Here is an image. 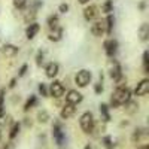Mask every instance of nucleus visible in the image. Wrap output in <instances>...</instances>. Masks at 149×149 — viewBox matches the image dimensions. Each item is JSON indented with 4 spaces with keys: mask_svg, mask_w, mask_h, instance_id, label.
<instances>
[{
    "mask_svg": "<svg viewBox=\"0 0 149 149\" xmlns=\"http://www.w3.org/2000/svg\"><path fill=\"white\" fill-rule=\"evenodd\" d=\"M130 90L127 86H119V88L113 93V97H112V106H118V104H124L130 102Z\"/></svg>",
    "mask_w": 149,
    "mask_h": 149,
    "instance_id": "obj_1",
    "label": "nucleus"
},
{
    "mask_svg": "<svg viewBox=\"0 0 149 149\" xmlns=\"http://www.w3.org/2000/svg\"><path fill=\"white\" fill-rule=\"evenodd\" d=\"M52 136L58 145V148H64V143H66V136L63 133V128H61V124L60 122H55L54 127H52Z\"/></svg>",
    "mask_w": 149,
    "mask_h": 149,
    "instance_id": "obj_2",
    "label": "nucleus"
},
{
    "mask_svg": "<svg viewBox=\"0 0 149 149\" xmlns=\"http://www.w3.org/2000/svg\"><path fill=\"white\" fill-rule=\"evenodd\" d=\"M81 127L85 133H91L94 128V118L91 112H85V113L81 116Z\"/></svg>",
    "mask_w": 149,
    "mask_h": 149,
    "instance_id": "obj_3",
    "label": "nucleus"
},
{
    "mask_svg": "<svg viewBox=\"0 0 149 149\" xmlns=\"http://www.w3.org/2000/svg\"><path fill=\"white\" fill-rule=\"evenodd\" d=\"M91 81V73L88 70H81L78 72L76 78H74V82H76L79 86H86Z\"/></svg>",
    "mask_w": 149,
    "mask_h": 149,
    "instance_id": "obj_4",
    "label": "nucleus"
},
{
    "mask_svg": "<svg viewBox=\"0 0 149 149\" xmlns=\"http://www.w3.org/2000/svg\"><path fill=\"white\" fill-rule=\"evenodd\" d=\"M49 93H51L52 97H61L64 94V86L63 84H61L60 81H54L51 84V86H49Z\"/></svg>",
    "mask_w": 149,
    "mask_h": 149,
    "instance_id": "obj_5",
    "label": "nucleus"
},
{
    "mask_svg": "<svg viewBox=\"0 0 149 149\" xmlns=\"http://www.w3.org/2000/svg\"><path fill=\"white\" fill-rule=\"evenodd\" d=\"M66 100H67L69 104H73L74 106V104H78V103L82 102V94L78 93V91H74V90H70L67 93V95H66Z\"/></svg>",
    "mask_w": 149,
    "mask_h": 149,
    "instance_id": "obj_6",
    "label": "nucleus"
},
{
    "mask_svg": "<svg viewBox=\"0 0 149 149\" xmlns=\"http://www.w3.org/2000/svg\"><path fill=\"white\" fill-rule=\"evenodd\" d=\"M116 48H118V42L115 39H109L104 42V49H106V54L109 57H113L116 52Z\"/></svg>",
    "mask_w": 149,
    "mask_h": 149,
    "instance_id": "obj_7",
    "label": "nucleus"
},
{
    "mask_svg": "<svg viewBox=\"0 0 149 149\" xmlns=\"http://www.w3.org/2000/svg\"><path fill=\"white\" fill-rule=\"evenodd\" d=\"M149 90V81L148 79H143L140 84H137L136 86V95H145Z\"/></svg>",
    "mask_w": 149,
    "mask_h": 149,
    "instance_id": "obj_8",
    "label": "nucleus"
},
{
    "mask_svg": "<svg viewBox=\"0 0 149 149\" xmlns=\"http://www.w3.org/2000/svg\"><path fill=\"white\" fill-rule=\"evenodd\" d=\"M74 113V106L73 104H64V107L61 109V112H60V115H61V118L63 119H67V118H70L72 115Z\"/></svg>",
    "mask_w": 149,
    "mask_h": 149,
    "instance_id": "obj_9",
    "label": "nucleus"
},
{
    "mask_svg": "<svg viewBox=\"0 0 149 149\" xmlns=\"http://www.w3.org/2000/svg\"><path fill=\"white\" fill-rule=\"evenodd\" d=\"M110 76H112V79H115V81H119L121 76H122L121 67H119V64L116 63V61H113V66L110 67Z\"/></svg>",
    "mask_w": 149,
    "mask_h": 149,
    "instance_id": "obj_10",
    "label": "nucleus"
},
{
    "mask_svg": "<svg viewBox=\"0 0 149 149\" xmlns=\"http://www.w3.org/2000/svg\"><path fill=\"white\" fill-rule=\"evenodd\" d=\"M91 31L95 34V36H102L104 33V22L102 21H97L93 24V27H91Z\"/></svg>",
    "mask_w": 149,
    "mask_h": 149,
    "instance_id": "obj_11",
    "label": "nucleus"
},
{
    "mask_svg": "<svg viewBox=\"0 0 149 149\" xmlns=\"http://www.w3.org/2000/svg\"><path fill=\"white\" fill-rule=\"evenodd\" d=\"M37 31H39V24L31 22L30 26L27 27V30H26V34H27L29 39H33V37L36 36V33H37Z\"/></svg>",
    "mask_w": 149,
    "mask_h": 149,
    "instance_id": "obj_12",
    "label": "nucleus"
},
{
    "mask_svg": "<svg viewBox=\"0 0 149 149\" xmlns=\"http://www.w3.org/2000/svg\"><path fill=\"white\" fill-rule=\"evenodd\" d=\"M95 15H97V8H95L94 5H91V6H88V8H85L84 17H85L86 19H93V18H95Z\"/></svg>",
    "mask_w": 149,
    "mask_h": 149,
    "instance_id": "obj_13",
    "label": "nucleus"
},
{
    "mask_svg": "<svg viewBox=\"0 0 149 149\" xmlns=\"http://www.w3.org/2000/svg\"><path fill=\"white\" fill-rule=\"evenodd\" d=\"M58 73V64L57 63H49L46 66V76L48 78H54Z\"/></svg>",
    "mask_w": 149,
    "mask_h": 149,
    "instance_id": "obj_14",
    "label": "nucleus"
},
{
    "mask_svg": "<svg viewBox=\"0 0 149 149\" xmlns=\"http://www.w3.org/2000/svg\"><path fill=\"white\" fill-rule=\"evenodd\" d=\"M17 52H18V48L14 46V45H5V46H3V54L8 55V57L15 55Z\"/></svg>",
    "mask_w": 149,
    "mask_h": 149,
    "instance_id": "obj_15",
    "label": "nucleus"
},
{
    "mask_svg": "<svg viewBox=\"0 0 149 149\" xmlns=\"http://www.w3.org/2000/svg\"><path fill=\"white\" fill-rule=\"evenodd\" d=\"M148 30H149V26H148V24H143L142 29H140V37H142V40H146L148 39Z\"/></svg>",
    "mask_w": 149,
    "mask_h": 149,
    "instance_id": "obj_16",
    "label": "nucleus"
},
{
    "mask_svg": "<svg viewBox=\"0 0 149 149\" xmlns=\"http://www.w3.org/2000/svg\"><path fill=\"white\" fill-rule=\"evenodd\" d=\"M106 26H107L106 33H107V34H110V33H112V26H113V17H112V15H109V17H107V19H106Z\"/></svg>",
    "mask_w": 149,
    "mask_h": 149,
    "instance_id": "obj_17",
    "label": "nucleus"
},
{
    "mask_svg": "<svg viewBox=\"0 0 149 149\" xmlns=\"http://www.w3.org/2000/svg\"><path fill=\"white\" fill-rule=\"evenodd\" d=\"M49 39H51V40H60V39H61V30L57 27V29H55V33L49 34Z\"/></svg>",
    "mask_w": 149,
    "mask_h": 149,
    "instance_id": "obj_18",
    "label": "nucleus"
},
{
    "mask_svg": "<svg viewBox=\"0 0 149 149\" xmlns=\"http://www.w3.org/2000/svg\"><path fill=\"white\" fill-rule=\"evenodd\" d=\"M100 112H102V115L104 116V121H109V119H110L109 112H107V106H106V104H102V106H100Z\"/></svg>",
    "mask_w": 149,
    "mask_h": 149,
    "instance_id": "obj_19",
    "label": "nucleus"
},
{
    "mask_svg": "<svg viewBox=\"0 0 149 149\" xmlns=\"http://www.w3.org/2000/svg\"><path fill=\"white\" fill-rule=\"evenodd\" d=\"M19 131V124L17 122V124H14V127H12V130H10V134H9V137L10 139H14L15 136H17V133Z\"/></svg>",
    "mask_w": 149,
    "mask_h": 149,
    "instance_id": "obj_20",
    "label": "nucleus"
},
{
    "mask_svg": "<svg viewBox=\"0 0 149 149\" xmlns=\"http://www.w3.org/2000/svg\"><path fill=\"white\" fill-rule=\"evenodd\" d=\"M34 103H36V97H34V95H31V97L29 98V100H27L26 106H24V110H29V109H30V107H31Z\"/></svg>",
    "mask_w": 149,
    "mask_h": 149,
    "instance_id": "obj_21",
    "label": "nucleus"
},
{
    "mask_svg": "<svg viewBox=\"0 0 149 149\" xmlns=\"http://www.w3.org/2000/svg\"><path fill=\"white\" fill-rule=\"evenodd\" d=\"M57 22H58V18L57 17H49L48 24H49V27H51V29H57Z\"/></svg>",
    "mask_w": 149,
    "mask_h": 149,
    "instance_id": "obj_22",
    "label": "nucleus"
},
{
    "mask_svg": "<svg viewBox=\"0 0 149 149\" xmlns=\"http://www.w3.org/2000/svg\"><path fill=\"white\" fill-rule=\"evenodd\" d=\"M102 10H103V12H106V14H109V12H112V2H110V0H107V2H106V3L103 5Z\"/></svg>",
    "mask_w": 149,
    "mask_h": 149,
    "instance_id": "obj_23",
    "label": "nucleus"
},
{
    "mask_svg": "<svg viewBox=\"0 0 149 149\" xmlns=\"http://www.w3.org/2000/svg\"><path fill=\"white\" fill-rule=\"evenodd\" d=\"M103 143H104V146H106L107 149H112V146H113V145H112L110 137H104V139H103Z\"/></svg>",
    "mask_w": 149,
    "mask_h": 149,
    "instance_id": "obj_24",
    "label": "nucleus"
},
{
    "mask_svg": "<svg viewBox=\"0 0 149 149\" xmlns=\"http://www.w3.org/2000/svg\"><path fill=\"white\" fill-rule=\"evenodd\" d=\"M46 119H48V113H46L45 110L40 112V113H39V121H40V122H45Z\"/></svg>",
    "mask_w": 149,
    "mask_h": 149,
    "instance_id": "obj_25",
    "label": "nucleus"
},
{
    "mask_svg": "<svg viewBox=\"0 0 149 149\" xmlns=\"http://www.w3.org/2000/svg\"><path fill=\"white\" fill-rule=\"evenodd\" d=\"M14 3L17 8H24V5H26V0H14Z\"/></svg>",
    "mask_w": 149,
    "mask_h": 149,
    "instance_id": "obj_26",
    "label": "nucleus"
},
{
    "mask_svg": "<svg viewBox=\"0 0 149 149\" xmlns=\"http://www.w3.org/2000/svg\"><path fill=\"white\" fill-rule=\"evenodd\" d=\"M143 66H145V70H148V51L143 54Z\"/></svg>",
    "mask_w": 149,
    "mask_h": 149,
    "instance_id": "obj_27",
    "label": "nucleus"
},
{
    "mask_svg": "<svg viewBox=\"0 0 149 149\" xmlns=\"http://www.w3.org/2000/svg\"><path fill=\"white\" fill-rule=\"evenodd\" d=\"M39 91H40V94H42V95H46V86H45L43 84H40V85H39Z\"/></svg>",
    "mask_w": 149,
    "mask_h": 149,
    "instance_id": "obj_28",
    "label": "nucleus"
},
{
    "mask_svg": "<svg viewBox=\"0 0 149 149\" xmlns=\"http://www.w3.org/2000/svg\"><path fill=\"white\" fill-rule=\"evenodd\" d=\"M67 10H69V6H67L66 3L60 5V12H63V14H64V12H67Z\"/></svg>",
    "mask_w": 149,
    "mask_h": 149,
    "instance_id": "obj_29",
    "label": "nucleus"
},
{
    "mask_svg": "<svg viewBox=\"0 0 149 149\" xmlns=\"http://www.w3.org/2000/svg\"><path fill=\"white\" fill-rule=\"evenodd\" d=\"M42 58H43V54H42V52H39V54H37V60H36V61H37V64H39V66L42 64Z\"/></svg>",
    "mask_w": 149,
    "mask_h": 149,
    "instance_id": "obj_30",
    "label": "nucleus"
},
{
    "mask_svg": "<svg viewBox=\"0 0 149 149\" xmlns=\"http://www.w3.org/2000/svg\"><path fill=\"white\" fill-rule=\"evenodd\" d=\"M26 70H27V66L24 64V66L19 69V76H24V74H26Z\"/></svg>",
    "mask_w": 149,
    "mask_h": 149,
    "instance_id": "obj_31",
    "label": "nucleus"
},
{
    "mask_svg": "<svg viewBox=\"0 0 149 149\" xmlns=\"http://www.w3.org/2000/svg\"><path fill=\"white\" fill-rule=\"evenodd\" d=\"M102 91H103L102 84H97V85H95V93H102Z\"/></svg>",
    "mask_w": 149,
    "mask_h": 149,
    "instance_id": "obj_32",
    "label": "nucleus"
},
{
    "mask_svg": "<svg viewBox=\"0 0 149 149\" xmlns=\"http://www.w3.org/2000/svg\"><path fill=\"white\" fill-rule=\"evenodd\" d=\"M15 82H17L15 79H12V81H10V84H9V86H10V88H12V86H15Z\"/></svg>",
    "mask_w": 149,
    "mask_h": 149,
    "instance_id": "obj_33",
    "label": "nucleus"
},
{
    "mask_svg": "<svg viewBox=\"0 0 149 149\" xmlns=\"http://www.w3.org/2000/svg\"><path fill=\"white\" fill-rule=\"evenodd\" d=\"M79 2H81V3H86V2H88V0H79Z\"/></svg>",
    "mask_w": 149,
    "mask_h": 149,
    "instance_id": "obj_34",
    "label": "nucleus"
},
{
    "mask_svg": "<svg viewBox=\"0 0 149 149\" xmlns=\"http://www.w3.org/2000/svg\"><path fill=\"white\" fill-rule=\"evenodd\" d=\"M140 149H149V146H143V148H140Z\"/></svg>",
    "mask_w": 149,
    "mask_h": 149,
    "instance_id": "obj_35",
    "label": "nucleus"
},
{
    "mask_svg": "<svg viewBox=\"0 0 149 149\" xmlns=\"http://www.w3.org/2000/svg\"><path fill=\"white\" fill-rule=\"evenodd\" d=\"M85 149H91V146L88 145V146H85Z\"/></svg>",
    "mask_w": 149,
    "mask_h": 149,
    "instance_id": "obj_36",
    "label": "nucleus"
}]
</instances>
